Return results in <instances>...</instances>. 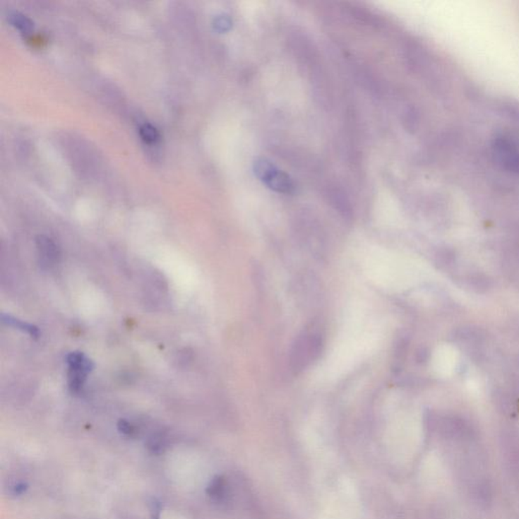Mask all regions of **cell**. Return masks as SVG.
I'll return each instance as SVG.
<instances>
[{
    "label": "cell",
    "mask_w": 519,
    "mask_h": 519,
    "mask_svg": "<svg viewBox=\"0 0 519 519\" xmlns=\"http://www.w3.org/2000/svg\"><path fill=\"white\" fill-rule=\"evenodd\" d=\"M68 364V386L71 393H79L83 390L88 374L94 369V363L80 352H72L67 355Z\"/></svg>",
    "instance_id": "cell-1"
},
{
    "label": "cell",
    "mask_w": 519,
    "mask_h": 519,
    "mask_svg": "<svg viewBox=\"0 0 519 519\" xmlns=\"http://www.w3.org/2000/svg\"><path fill=\"white\" fill-rule=\"evenodd\" d=\"M494 155L505 169L519 174V150L506 139H498L494 145Z\"/></svg>",
    "instance_id": "cell-2"
},
{
    "label": "cell",
    "mask_w": 519,
    "mask_h": 519,
    "mask_svg": "<svg viewBox=\"0 0 519 519\" xmlns=\"http://www.w3.org/2000/svg\"><path fill=\"white\" fill-rule=\"evenodd\" d=\"M37 249L40 258V264L44 268H51L57 264L60 253L54 241L45 236L37 237Z\"/></svg>",
    "instance_id": "cell-3"
},
{
    "label": "cell",
    "mask_w": 519,
    "mask_h": 519,
    "mask_svg": "<svg viewBox=\"0 0 519 519\" xmlns=\"http://www.w3.org/2000/svg\"><path fill=\"white\" fill-rule=\"evenodd\" d=\"M2 323L9 326V327L16 328L18 330H23V332L27 333L32 338H38L40 332L38 328L35 327L31 323L23 322V321L18 320V318H13V316L8 315L1 316Z\"/></svg>",
    "instance_id": "cell-4"
},
{
    "label": "cell",
    "mask_w": 519,
    "mask_h": 519,
    "mask_svg": "<svg viewBox=\"0 0 519 519\" xmlns=\"http://www.w3.org/2000/svg\"><path fill=\"white\" fill-rule=\"evenodd\" d=\"M225 490H227V482H225V479L221 476H216L209 483L208 487L206 489V493L213 500L220 501V500L223 499V497H225Z\"/></svg>",
    "instance_id": "cell-5"
},
{
    "label": "cell",
    "mask_w": 519,
    "mask_h": 519,
    "mask_svg": "<svg viewBox=\"0 0 519 519\" xmlns=\"http://www.w3.org/2000/svg\"><path fill=\"white\" fill-rule=\"evenodd\" d=\"M8 20L20 32H29L32 31V25H34L32 20L27 16L18 13V11H13V13H9Z\"/></svg>",
    "instance_id": "cell-6"
},
{
    "label": "cell",
    "mask_w": 519,
    "mask_h": 519,
    "mask_svg": "<svg viewBox=\"0 0 519 519\" xmlns=\"http://www.w3.org/2000/svg\"><path fill=\"white\" fill-rule=\"evenodd\" d=\"M139 133L141 138L148 143H155L160 139V133H158L157 128L153 126L150 123H144L139 128Z\"/></svg>",
    "instance_id": "cell-7"
},
{
    "label": "cell",
    "mask_w": 519,
    "mask_h": 519,
    "mask_svg": "<svg viewBox=\"0 0 519 519\" xmlns=\"http://www.w3.org/2000/svg\"><path fill=\"white\" fill-rule=\"evenodd\" d=\"M117 427L119 432L122 433L125 436L132 437L136 434V428H135V426L132 423H130L129 421L125 420V419L119 420Z\"/></svg>",
    "instance_id": "cell-8"
},
{
    "label": "cell",
    "mask_w": 519,
    "mask_h": 519,
    "mask_svg": "<svg viewBox=\"0 0 519 519\" xmlns=\"http://www.w3.org/2000/svg\"><path fill=\"white\" fill-rule=\"evenodd\" d=\"M148 448H150V451H151V453H162L165 448L164 439H162V437H157V436L153 437V439H150V441H148Z\"/></svg>",
    "instance_id": "cell-9"
},
{
    "label": "cell",
    "mask_w": 519,
    "mask_h": 519,
    "mask_svg": "<svg viewBox=\"0 0 519 519\" xmlns=\"http://www.w3.org/2000/svg\"><path fill=\"white\" fill-rule=\"evenodd\" d=\"M28 489H29V485L25 482H18L11 486V493L16 496H20L25 494Z\"/></svg>",
    "instance_id": "cell-10"
},
{
    "label": "cell",
    "mask_w": 519,
    "mask_h": 519,
    "mask_svg": "<svg viewBox=\"0 0 519 519\" xmlns=\"http://www.w3.org/2000/svg\"><path fill=\"white\" fill-rule=\"evenodd\" d=\"M160 512H162V504L157 499H153L150 502L151 519H160Z\"/></svg>",
    "instance_id": "cell-11"
}]
</instances>
